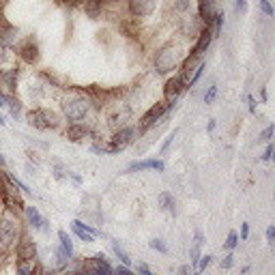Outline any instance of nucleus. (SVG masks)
<instances>
[{"mask_svg":"<svg viewBox=\"0 0 275 275\" xmlns=\"http://www.w3.org/2000/svg\"><path fill=\"white\" fill-rule=\"evenodd\" d=\"M0 166H5V157L3 155H0Z\"/></svg>","mask_w":275,"mask_h":275,"instance_id":"nucleus-46","label":"nucleus"},{"mask_svg":"<svg viewBox=\"0 0 275 275\" xmlns=\"http://www.w3.org/2000/svg\"><path fill=\"white\" fill-rule=\"evenodd\" d=\"M237 245H239V234H237V230H230V232H228V239L224 241V247L232 252V249L237 247Z\"/></svg>","mask_w":275,"mask_h":275,"instance_id":"nucleus-24","label":"nucleus"},{"mask_svg":"<svg viewBox=\"0 0 275 275\" xmlns=\"http://www.w3.org/2000/svg\"><path fill=\"white\" fill-rule=\"evenodd\" d=\"M58 3H60V5H74L76 0H58Z\"/></svg>","mask_w":275,"mask_h":275,"instance_id":"nucleus-44","label":"nucleus"},{"mask_svg":"<svg viewBox=\"0 0 275 275\" xmlns=\"http://www.w3.org/2000/svg\"><path fill=\"white\" fill-rule=\"evenodd\" d=\"M149 245H151L153 249H155V252H159V254H168V252H170L164 239H151V241H149Z\"/></svg>","mask_w":275,"mask_h":275,"instance_id":"nucleus-23","label":"nucleus"},{"mask_svg":"<svg viewBox=\"0 0 275 275\" xmlns=\"http://www.w3.org/2000/svg\"><path fill=\"white\" fill-rule=\"evenodd\" d=\"M0 198H3L5 207H9V209H24V202H22V198H20L18 189L11 191V189L7 187V185H3V183H0Z\"/></svg>","mask_w":275,"mask_h":275,"instance_id":"nucleus-13","label":"nucleus"},{"mask_svg":"<svg viewBox=\"0 0 275 275\" xmlns=\"http://www.w3.org/2000/svg\"><path fill=\"white\" fill-rule=\"evenodd\" d=\"M7 125V120H5V116L3 114H0V127H5Z\"/></svg>","mask_w":275,"mask_h":275,"instance_id":"nucleus-45","label":"nucleus"},{"mask_svg":"<svg viewBox=\"0 0 275 275\" xmlns=\"http://www.w3.org/2000/svg\"><path fill=\"white\" fill-rule=\"evenodd\" d=\"M7 106H9V99L5 95H0V108H7Z\"/></svg>","mask_w":275,"mask_h":275,"instance_id":"nucleus-42","label":"nucleus"},{"mask_svg":"<svg viewBox=\"0 0 275 275\" xmlns=\"http://www.w3.org/2000/svg\"><path fill=\"white\" fill-rule=\"evenodd\" d=\"M28 125L37 127V129H56L60 123V116L52 110H45V108H39V110H32L28 112Z\"/></svg>","mask_w":275,"mask_h":275,"instance_id":"nucleus-3","label":"nucleus"},{"mask_svg":"<svg viewBox=\"0 0 275 275\" xmlns=\"http://www.w3.org/2000/svg\"><path fill=\"white\" fill-rule=\"evenodd\" d=\"M131 118V108L125 106V103H120L116 106V112H110L108 114V123L114 125V127H125V123Z\"/></svg>","mask_w":275,"mask_h":275,"instance_id":"nucleus-12","label":"nucleus"},{"mask_svg":"<svg viewBox=\"0 0 275 275\" xmlns=\"http://www.w3.org/2000/svg\"><path fill=\"white\" fill-rule=\"evenodd\" d=\"M20 54H22V58L26 60V62H37L39 60V50H37V43L32 41V39L22 45V52Z\"/></svg>","mask_w":275,"mask_h":275,"instance_id":"nucleus-17","label":"nucleus"},{"mask_svg":"<svg viewBox=\"0 0 275 275\" xmlns=\"http://www.w3.org/2000/svg\"><path fill=\"white\" fill-rule=\"evenodd\" d=\"M157 9V0H129V13L133 18H147Z\"/></svg>","mask_w":275,"mask_h":275,"instance_id":"nucleus-7","label":"nucleus"},{"mask_svg":"<svg viewBox=\"0 0 275 275\" xmlns=\"http://www.w3.org/2000/svg\"><path fill=\"white\" fill-rule=\"evenodd\" d=\"M215 118H211V120H209V125H207V131H213V129H215Z\"/></svg>","mask_w":275,"mask_h":275,"instance_id":"nucleus-43","label":"nucleus"},{"mask_svg":"<svg viewBox=\"0 0 275 275\" xmlns=\"http://www.w3.org/2000/svg\"><path fill=\"white\" fill-rule=\"evenodd\" d=\"M166 112H168L166 103H155V106H153V108L147 112V114L142 116V120H140V131H147L149 127H153L161 116L166 114Z\"/></svg>","mask_w":275,"mask_h":275,"instance_id":"nucleus-8","label":"nucleus"},{"mask_svg":"<svg viewBox=\"0 0 275 275\" xmlns=\"http://www.w3.org/2000/svg\"><path fill=\"white\" fill-rule=\"evenodd\" d=\"M211 39H213V32H211V28L204 26V28L200 30V35H198V43L193 45L191 56H198V58H200V56L207 52V47L211 45Z\"/></svg>","mask_w":275,"mask_h":275,"instance_id":"nucleus-14","label":"nucleus"},{"mask_svg":"<svg viewBox=\"0 0 275 275\" xmlns=\"http://www.w3.org/2000/svg\"><path fill=\"white\" fill-rule=\"evenodd\" d=\"M213 24H215V32H213V37H217V35L222 32V28H224V13L217 11V13H215V18H213Z\"/></svg>","mask_w":275,"mask_h":275,"instance_id":"nucleus-27","label":"nucleus"},{"mask_svg":"<svg viewBox=\"0 0 275 275\" xmlns=\"http://www.w3.org/2000/svg\"><path fill=\"white\" fill-rule=\"evenodd\" d=\"M71 230H74V234L80 239V241H84V243H93L95 241V234H99L93 226H88L84 222H80V220H74L71 222Z\"/></svg>","mask_w":275,"mask_h":275,"instance_id":"nucleus-9","label":"nucleus"},{"mask_svg":"<svg viewBox=\"0 0 275 275\" xmlns=\"http://www.w3.org/2000/svg\"><path fill=\"white\" fill-rule=\"evenodd\" d=\"M247 106H249V112H252V114H256V108H258V101H256V97H252V95L247 97Z\"/></svg>","mask_w":275,"mask_h":275,"instance_id":"nucleus-34","label":"nucleus"},{"mask_svg":"<svg viewBox=\"0 0 275 275\" xmlns=\"http://www.w3.org/2000/svg\"><path fill=\"white\" fill-rule=\"evenodd\" d=\"M110 3H118V0H110Z\"/></svg>","mask_w":275,"mask_h":275,"instance_id":"nucleus-48","label":"nucleus"},{"mask_svg":"<svg viewBox=\"0 0 275 275\" xmlns=\"http://www.w3.org/2000/svg\"><path fill=\"white\" fill-rule=\"evenodd\" d=\"M112 249H114V254H116V258L120 262H123L125 266H129V269H131V258H129V254L125 252L123 247L118 245V241H112Z\"/></svg>","mask_w":275,"mask_h":275,"instance_id":"nucleus-22","label":"nucleus"},{"mask_svg":"<svg viewBox=\"0 0 275 275\" xmlns=\"http://www.w3.org/2000/svg\"><path fill=\"white\" fill-rule=\"evenodd\" d=\"M234 7L237 11H247V0H234Z\"/></svg>","mask_w":275,"mask_h":275,"instance_id":"nucleus-38","label":"nucleus"},{"mask_svg":"<svg viewBox=\"0 0 275 275\" xmlns=\"http://www.w3.org/2000/svg\"><path fill=\"white\" fill-rule=\"evenodd\" d=\"M84 273L86 275H114V269L106 260V254H95V258L84 262Z\"/></svg>","mask_w":275,"mask_h":275,"instance_id":"nucleus-6","label":"nucleus"},{"mask_svg":"<svg viewBox=\"0 0 275 275\" xmlns=\"http://www.w3.org/2000/svg\"><path fill=\"white\" fill-rule=\"evenodd\" d=\"M202 74H204V62H198V67L196 69H193V78L189 80V82H187V88H191V86H196V82H198V80L202 78Z\"/></svg>","mask_w":275,"mask_h":275,"instance_id":"nucleus-25","label":"nucleus"},{"mask_svg":"<svg viewBox=\"0 0 275 275\" xmlns=\"http://www.w3.org/2000/svg\"><path fill=\"white\" fill-rule=\"evenodd\" d=\"M45 275H54V273H45Z\"/></svg>","mask_w":275,"mask_h":275,"instance_id":"nucleus-49","label":"nucleus"},{"mask_svg":"<svg viewBox=\"0 0 275 275\" xmlns=\"http://www.w3.org/2000/svg\"><path fill=\"white\" fill-rule=\"evenodd\" d=\"M133 135H135V127H120L118 131L112 135V144L108 149H103V153H118L123 151L127 144L133 142Z\"/></svg>","mask_w":275,"mask_h":275,"instance_id":"nucleus-5","label":"nucleus"},{"mask_svg":"<svg viewBox=\"0 0 275 275\" xmlns=\"http://www.w3.org/2000/svg\"><path fill=\"white\" fill-rule=\"evenodd\" d=\"M86 135H88V129L84 125H80V123H71V127L67 129V138L71 142H80Z\"/></svg>","mask_w":275,"mask_h":275,"instance_id":"nucleus-18","label":"nucleus"},{"mask_svg":"<svg viewBox=\"0 0 275 275\" xmlns=\"http://www.w3.org/2000/svg\"><path fill=\"white\" fill-rule=\"evenodd\" d=\"M88 110H91V101L86 97H69L62 101V114L67 116L71 123H80L84 120Z\"/></svg>","mask_w":275,"mask_h":275,"instance_id":"nucleus-1","label":"nucleus"},{"mask_svg":"<svg viewBox=\"0 0 275 275\" xmlns=\"http://www.w3.org/2000/svg\"><path fill=\"white\" fill-rule=\"evenodd\" d=\"M179 275H191L189 273V264H183L181 269H179Z\"/></svg>","mask_w":275,"mask_h":275,"instance_id":"nucleus-41","label":"nucleus"},{"mask_svg":"<svg viewBox=\"0 0 275 275\" xmlns=\"http://www.w3.org/2000/svg\"><path fill=\"white\" fill-rule=\"evenodd\" d=\"M101 9H103V3L101 0H86L84 3V11H86V15L88 18H99V13H101Z\"/></svg>","mask_w":275,"mask_h":275,"instance_id":"nucleus-19","label":"nucleus"},{"mask_svg":"<svg viewBox=\"0 0 275 275\" xmlns=\"http://www.w3.org/2000/svg\"><path fill=\"white\" fill-rule=\"evenodd\" d=\"M271 135H273V125L266 127L264 131L260 133V138H258V140H260V142H271Z\"/></svg>","mask_w":275,"mask_h":275,"instance_id":"nucleus-29","label":"nucleus"},{"mask_svg":"<svg viewBox=\"0 0 275 275\" xmlns=\"http://www.w3.org/2000/svg\"><path fill=\"white\" fill-rule=\"evenodd\" d=\"M217 97V84L209 86V91L204 93V103H213V99Z\"/></svg>","mask_w":275,"mask_h":275,"instance_id":"nucleus-28","label":"nucleus"},{"mask_svg":"<svg viewBox=\"0 0 275 275\" xmlns=\"http://www.w3.org/2000/svg\"><path fill=\"white\" fill-rule=\"evenodd\" d=\"M176 7H179L181 11H187V9H189V3H187V0H179V3H176Z\"/></svg>","mask_w":275,"mask_h":275,"instance_id":"nucleus-40","label":"nucleus"},{"mask_svg":"<svg viewBox=\"0 0 275 275\" xmlns=\"http://www.w3.org/2000/svg\"><path fill=\"white\" fill-rule=\"evenodd\" d=\"M26 220H28V224L35 230H47V226H45L47 222L41 217V213H39L37 207H26Z\"/></svg>","mask_w":275,"mask_h":275,"instance_id":"nucleus-15","label":"nucleus"},{"mask_svg":"<svg viewBox=\"0 0 275 275\" xmlns=\"http://www.w3.org/2000/svg\"><path fill=\"white\" fill-rule=\"evenodd\" d=\"M183 88H187V82H185V78L179 74V76H174V78H170L168 82H166V88H164V95H166V99H176L179 97V93L183 91Z\"/></svg>","mask_w":275,"mask_h":275,"instance_id":"nucleus-11","label":"nucleus"},{"mask_svg":"<svg viewBox=\"0 0 275 275\" xmlns=\"http://www.w3.org/2000/svg\"><path fill=\"white\" fill-rule=\"evenodd\" d=\"M260 9L264 11V15H269V18L273 15V7H271L269 0H260Z\"/></svg>","mask_w":275,"mask_h":275,"instance_id":"nucleus-30","label":"nucleus"},{"mask_svg":"<svg viewBox=\"0 0 275 275\" xmlns=\"http://www.w3.org/2000/svg\"><path fill=\"white\" fill-rule=\"evenodd\" d=\"M181 54H183V52H181L176 45L161 47V50L157 52V56H155V69L159 71V74H168V71H172L176 64H179Z\"/></svg>","mask_w":275,"mask_h":275,"instance_id":"nucleus-2","label":"nucleus"},{"mask_svg":"<svg viewBox=\"0 0 275 275\" xmlns=\"http://www.w3.org/2000/svg\"><path fill=\"white\" fill-rule=\"evenodd\" d=\"M58 239H60V249L69 258H74V241L69 239V234L64 232V230H58Z\"/></svg>","mask_w":275,"mask_h":275,"instance_id":"nucleus-20","label":"nucleus"},{"mask_svg":"<svg viewBox=\"0 0 275 275\" xmlns=\"http://www.w3.org/2000/svg\"><path fill=\"white\" fill-rule=\"evenodd\" d=\"M157 202H159V207L164 209V211L174 213V198H172V193H170V191H161Z\"/></svg>","mask_w":275,"mask_h":275,"instance_id":"nucleus-21","label":"nucleus"},{"mask_svg":"<svg viewBox=\"0 0 275 275\" xmlns=\"http://www.w3.org/2000/svg\"><path fill=\"white\" fill-rule=\"evenodd\" d=\"M174 135H176V129H174V131H172V133H170V135L166 138L164 147H161V153H166V151H168V147H170V144H172V140H174Z\"/></svg>","mask_w":275,"mask_h":275,"instance_id":"nucleus-36","label":"nucleus"},{"mask_svg":"<svg viewBox=\"0 0 275 275\" xmlns=\"http://www.w3.org/2000/svg\"><path fill=\"white\" fill-rule=\"evenodd\" d=\"M193 275H202V273H200V271H196V273H193Z\"/></svg>","mask_w":275,"mask_h":275,"instance_id":"nucleus-47","label":"nucleus"},{"mask_svg":"<svg viewBox=\"0 0 275 275\" xmlns=\"http://www.w3.org/2000/svg\"><path fill=\"white\" fill-rule=\"evenodd\" d=\"M211 262H213V256H211V254L200 256V260H198V264H196V271H200V273H202V271H204V269H207V266L211 264Z\"/></svg>","mask_w":275,"mask_h":275,"instance_id":"nucleus-26","label":"nucleus"},{"mask_svg":"<svg viewBox=\"0 0 275 275\" xmlns=\"http://www.w3.org/2000/svg\"><path fill=\"white\" fill-rule=\"evenodd\" d=\"M232 262H234V256H232V254H226V256L222 258V269H230Z\"/></svg>","mask_w":275,"mask_h":275,"instance_id":"nucleus-31","label":"nucleus"},{"mask_svg":"<svg viewBox=\"0 0 275 275\" xmlns=\"http://www.w3.org/2000/svg\"><path fill=\"white\" fill-rule=\"evenodd\" d=\"M138 275H153V271L149 269V264L138 262Z\"/></svg>","mask_w":275,"mask_h":275,"instance_id":"nucleus-33","label":"nucleus"},{"mask_svg":"<svg viewBox=\"0 0 275 275\" xmlns=\"http://www.w3.org/2000/svg\"><path fill=\"white\" fill-rule=\"evenodd\" d=\"M114 275H133V271L123 264V266H118V269H114Z\"/></svg>","mask_w":275,"mask_h":275,"instance_id":"nucleus-37","label":"nucleus"},{"mask_svg":"<svg viewBox=\"0 0 275 275\" xmlns=\"http://www.w3.org/2000/svg\"><path fill=\"white\" fill-rule=\"evenodd\" d=\"M18 256L20 260H35L37 258V247L32 241H22V243H18Z\"/></svg>","mask_w":275,"mask_h":275,"instance_id":"nucleus-16","label":"nucleus"},{"mask_svg":"<svg viewBox=\"0 0 275 275\" xmlns=\"http://www.w3.org/2000/svg\"><path fill=\"white\" fill-rule=\"evenodd\" d=\"M0 241H3L5 247H9L18 241V220L9 213L0 217Z\"/></svg>","mask_w":275,"mask_h":275,"instance_id":"nucleus-4","label":"nucleus"},{"mask_svg":"<svg viewBox=\"0 0 275 275\" xmlns=\"http://www.w3.org/2000/svg\"><path fill=\"white\" fill-rule=\"evenodd\" d=\"M166 164L161 159H140V161H131L127 166V172H142V170H157V172H164Z\"/></svg>","mask_w":275,"mask_h":275,"instance_id":"nucleus-10","label":"nucleus"},{"mask_svg":"<svg viewBox=\"0 0 275 275\" xmlns=\"http://www.w3.org/2000/svg\"><path fill=\"white\" fill-rule=\"evenodd\" d=\"M249 237V224H241V239H247Z\"/></svg>","mask_w":275,"mask_h":275,"instance_id":"nucleus-39","label":"nucleus"},{"mask_svg":"<svg viewBox=\"0 0 275 275\" xmlns=\"http://www.w3.org/2000/svg\"><path fill=\"white\" fill-rule=\"evenodd\" d=\"M271 157H273V144L266 142V151H264V155H262L260 159H262V161H271Z\"/></svg>","mask_w":275,"mask_h":275,"instance_id":"nucleus-32","label":"nucleus"},{"mask_svg":"<svg viewBox=\"0 0 275 275\" xmlns=\"http://www.w3.org/2000/svg\"><path fill=\"white\" fill-rule=\"evenodd\" d=\"M273 239H275V226H269L266 228V243L273 245Z\"/></svg>","mask_w":275,"mask_h":275,"instance_id":"nucleus-35","label":"nucleus"}]
</instances>
